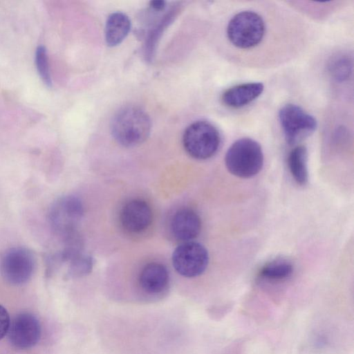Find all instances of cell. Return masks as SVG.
Wrapping results in <instances>:
<instances>
[{
	"mask_svg": "<svg viewBox=\"0 0 354 354\" xmlns=\"http://www.w3.org/2000/svg\"><path fill=\"white\" fill-rule=\"evenodd\" d=\"M225 164L232 175L249 178L256 176L263 165V153L259 142L250 138L236 140L227 149Z\"/></svg>",
	"mask_w": 354,
	"mask_h": 354,
	"instance_id": "obj_3",
	"label": "cell"
},
{
	"mask_svg": "<svg viewBox=\"0 0 354 354\" xmlns=\"http://www.w3.org/2000/svg\"><path fill=\"white\" fill-rule=\"evenodd\" d=\"M131 29V21L127 15L121 12L111 14L106 23L105 39L109 46L120 44Z\"/></svg>",
	"mask_w": 354,
	"mask_h": 354,
	"instance_id": "obj_14",
	"label": "cell"
},
{
	"mask_svg": "<svg viewBox=\"0 0 354 354\" xmlns=\"http://www.w3.org/2000/svg\"><path fill=\"white\" fill-rule=\"evenodd\" d=\"M93 266V257L82 252L69 261L67 275L73 278L86 276L91 272Z\"/></svg>",
	"mask_w": 354,
	"mask_h": 354,
	"instance_id": "obj_17",
	"label": "cell"
},
{
	"mask_svg": "<svg viewBox=\"0 0 354 354\" xmlns=\"http://www.w3.org/2000/svg\"><path fill=\"white\" fill-rule=\"evenodd\" d=\"M8 333L10 342L14 347L27 349L34 346L39 340L41 325L34 315L24 312L14 317Z\"/></svg>",
	"mask_w": 354,
	"mask_h": 354,
	"instance_id": "obj_9",
	"label": "cell"
},
{
	"mask_svg": "<svg viewBox=\"0 0 354 354\" xmlns=\"http://www.w3.org/2000/svg\"><path fill=\"white\" fill-rule=\"evenodd\" d=\"M264 90L261 82H247L233 86L221 96L222 102L231 108L243 107L259 97Z\"/></svg>",
	"mask_w": 354,
	"mask_h": 354,
	"instance_id": "obj_12",
	"label": "cell"
},
{
	"mask_svg": "<svg viewBox=\"0 0 354 354\" xmlns=\"http://www.w3.org/2000/svg\"><path fill=\"white\" fill-rule=\"evenodd\" d=\"M293 271L292 263L286 259H276L266 264L260 276L269 280H283L289 277Z\"/></svg>",
	"mask_w": 354,
	"mask_h": 354,
	"instance_id": "obj_16",
	"label": "cell"
},
{
	"mask_svg": "<svg viewBox=\"0 0 354 354\" xmlns=\"http://www.w3.org/2000/svg\"><path fill=\"white\" fill-rule=\"evenodd\" d=\"M308 151L304 145H297L290 152L288 165L290 172L298 185H304L308 180Z\"/></svg>",
	"mask_w": 354,
	"mask_h": 354,
	"instance_id": "obj_15",
	"label": "cell"
},
{
	"mask_svg": "<svg viewBox=\"0 0 354 354\" xmlns=\"http://www.w3.org/2000/svg\"><path fill=\"white\" fill-rule=\"evenodd\" d=\"M138 281L142 290L148 294L162 292L169 283V273L162 263L151 262L145 265L139 274Z\"/></svg>",
	"mask_w": 354,
	"mask_h": 354,
	"instance_id": "obj_13",
	"label": "cell"
},
{
	"mask_svg": "<svg viewBox=\"0 0 354 354\" xmlns=\"http://www.w3.org/2000/svg\"><path fill=\"white\" fill-rule=\"evenodd\" d=\"M279 120L285 139L294 145L312 134L317 128L315 118L298 105L288 103L279 111Z\"/></svg>",
	"mask_w": 354,
	"mask_h": 354,
	"instance_id": "obj_7",
	"label": "cell"
},
{
	"mask_svg": "<svg viewBox=\"0 0 354 354\" xmlns=\"http://www.w3.org/2000/svg\"><path fill=\"white\" fill-rule=\"evenodd\" d=\"M80 198L68 195L58 198L51 206L48 220L53 230L63 238L76 232L84 215Z\"/></svg>",
	"mask_w": 354,
	"mask_h": 354,
	"instance_id": "obj_5",
	"label": "cell"
},
{
	"mask_svg": "<svg viewBox=\"0 0 354 354\" xmlns=\"http://www.w3.org/2000/svg\"><path fill=\"white\" fill-rule=\"evenodd\" d=\"M183 143L187 153L198 160L213 156L221 145V135L212 123L199 120L191 124L184 132Z\"/></svg>",
	"mask_w": 354,
	"mask_h": 354,
	"instance_id": "obj_4",
	"label": "cell"
},
{
	"mask_svg": "<svg viewBox=\"0 0 354 354\" xmlns=\"http://www.w3.org/2000/svg\"><path fill=\"white\" fill-rule=\"evenodd\" d=\"M122 226L132 233L141 232L151 225L152 212L149 204L142 199H133L122 208L120 215Z\"/></svg>",
	"mask_w": 354,
	"mask_h": 354,
	"instance_id": "obj_10",
	"label": "cell"
},
{
	"mask_svg": "<svg viewBox=\"0 0 354 354\" xmlns=\"http://www.w3.org/2000/svg\"><path fill=\"white\" fill-rule=\"evenodd\" d=\"M35 63L38 73L48 86L52 84L47 50L44 46L37 47L35 53Z\"/></svg>",
	"mask_w": 354,
	"mask_h": 354,
	"instance_id": "obj_20",
	"label": "cell"
},
{
	"mask_svg": "<svg viewBox=\"0 0 354 354\" xmlns=\"http://www.w3.org/2000/svg\"><path fill=\"white\" fill-rule=\"evenodd\" d=\"M268 19L256 7L241 8L232 12L224 25V38L233 50H260L271 37Z\"/></svg>",
	"mask_w": 354,
	"mask_h": 354,
	"instance_id": "obj_1",
	"label": "cell"
},
{
	"mask_svg": "<svg viewBox=\"0 0 354 354\" xmlns=\"http://www.w3.org/2000/svg\"><path fill=\"white\" fill-rule=\"evenodd\" d=\"M166 2L161 0H156L150 1V7L156 11H160L165 9Z\"/></svg>",
	"mask_w": 354,
	"mask_h": 354,
	"instance_id": "obj_22",
	"label": "cell"
},
{
	"mask_svg": "<svg viewBox=\"0 0 354 354\" xmlns=\"http://www.w3.org/2000/svg\"><path fill=\"white\" fill-rule=\"evenodd\" d=\"M175 13L176 9L171 10L164 17V18L161 19L159 24H157V26L151 30V32L149 33V37L147 39V41L146 42L145 52L146 56L147 57H151L157 40L160 37L165 27H167L168 24L171 21L173 17L175 15Z\"/></svg>",
	"mask_w": 354,
	"mask_h": 354,
	"instance_id": "obj_19",
	"label": "cell"
},
{
	"mask_svg": "<svg viewBox=\"0 0 354 354\" xmlns=\"http://www.w3.org/2000/svg\"><path fill=\"white\" fill-rule=\"evenodd\" d=\"M328 69L335 80L346 81L352 73V60L346 56L336 57L330 62Z\"/></svg>",
	"mask_w": 354,
	"mask_h": 354,
	"instance_id": "obj_18",
	"label": "cell"
},
{
	"mask_svg": "<svg viewBox=\"0 0 354 354\" xmlns=\"http://www.w3.org/2000/svg\"><path fill=\"white\" fill-rule=\"evenodd\" d=\"M10 324L9 314L6 309L0 304V339L8 333Z\"/></svg>",
	"mask_w": 354,
	"mask_h": 354,
	"instance_id": "obj_21",
	"label": "cell"
},
{
	"mask_svg": "<svg viewBox=\"0 0 354 354\" xmlns=\"http://www.w3.org/2000/svg\"><path fill=\"white\" fill-rule=\"evenodd\" d=\"M35 266V257L32 251L24 247H15L2 256L0 272L8 283L21 285L31 278Z\"/></svg>",
	"mask_w": 354,
	"mask_h": 354,
	"instance_id": "obj_6",
	"label": "cell"
},
{
	"mask_svg": "<svg viewBox=\"0 0 354 354\" xmlns=\"http://www.w3.org/2000/svg\"><path fill=\"white\" fill-rule=\"evenodd\" d=\"M201 229V218L192 209H180L172 217L171 231L177 240L190 241L198 236Z\"/></svg>",
	"mask_w": 354,
	"mask_h": 354,
	"instance_id": "obj_11",
	"label": "cell"
},
{
	"mask_svg": "<svg viewBox=\"0 0 354 354\" xmlns=\"http://www.w3.org/2000/svg\"><path fill=\"white\" fill-rule=\"evenodd\" d=\"M111 129L113 138L119 144L131 147L140 145L148 138L151 121L144 110L129 106L121 109L114 115Z\"/></svg>",
	"mask_w": 354,
	"mask_h": 354,
	"instance_id": "obj_2",
	"label": "cell"
},
{
	"mask_svg": "<svg viewBox=\"0 0 354 354\" xmlns=\"http://www.w3.org/2000/svg\"><path fill=\"white\" fill-rule=\"evenodd\" d=\"M209 262V254L206 248L194 241L184 242L173 252L172 263L180 275L192 278L203 274Z\"/></svg>",
	"mask_w": 354,
	"mask_h": 354,
	"instance_id": "obj_8",
	"label": "cell"
}]
</instances>
